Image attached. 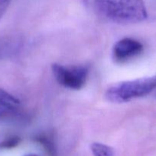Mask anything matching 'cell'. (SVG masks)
<instances>
[{"label": "cell", "mask_w": 156, "mask_h": 156, "mask_svg": "<svg viewBox=\"0 0 156 156\" xmlns=\"http://www.w3.org/2000/svg\"><path fill=\"white\" fill-rule=\"evenodd\" d=\"M38 141L41 144H42V146H44V149H46L47 152L48 153L49 156H56L53 144L48 140L44 138V137H39V138H38Z\"/></svg>", "instance_id": "8"}, {"label": "cell", "mask_w": 156, "mask_h": 156, "mask_svg": "<svg viewBox=\"0 0 156 156\" xmlns=\"http://www.w3.org/2000/svg\"><path fill=\"white\" fill-rule=\"evenodd\" d=\"M96 13L117 24H136L148 18L143 0H90Z\"/></svg>", "instance_id": "1"}, {"label": "cell", "mask_w": 156, "mask_h": 156, "mask_svg": "<svg viewBox=\"0 0 156 156\" xmlns=\"http://www.w3.org/2000/svg\"><path fill=\"white\" fill-rule=\"evenodd\" d=\"M12 0H0V20L9 8Z\"/></svg>", "instance_id": "9"}, {"label": "cell", "mask_w": 156, "mask_h": 156, "mask_svg": "<svg viewBox=\"0 0 156 156\" xmlns=\"http://www.w3.org/2000/svg\"><path fill=\"white\" fill-rule=\"evenodd\" d=\"M21 143V139L18 136H12L3 140L0 143V149H13L19 145Z\"/></svg>", "instance_id": "7"}, {"label": "cell", "mask_w": 156, "mask_h": 156, "mask_svg": "<svg viewBox=\"0 0 156 156\" xmlns=\"http://www.w3.org/2000/svg\"><path fill=\"white\" fill-rule=\"evenodd\" d=\"M156 89V75L124 81L112 85L106 91V98L113 103H125L144 97Z\"/></svg>", "instance_id": "2"}, {"label": "cell", "mask_w": 156, "mask_h": 156, "mask_svg": "<svg viewBox=\"0 0 156 156\" xmlns=\"http://www.w3.org/2000/svg\"><path fill=\"white\" fill-rule=\"evenodd\" d=\"M20 102L16 98L0 88V118L14 112Z\"/></svg>", "instance_id": "5"}, {"label": "cell", "mask_w": 156, "mask_h": 156, "mask_svg": "<svg viewBox=\"0 0 156 156\" xmlns=\"http://www.w3.org/2000/svg\"><path fill=\"white\" fill-rule=\"evenodd\" d=\"M91 152L94 156H114V150L110 146L99 143H94L90 146Z\"/></svg>", "instance_id": "6"}, {"label": "cell", "mask_w": 156, "mask_h": 156, "mask_svg": "<svg viewBox=\"0 0 156 156\" xmlns=\"http://www.w3.org/2000/svg\"><path fill=\"white\" fill-rule=\"evenodd\" d=\"M143 50V44L140 41L130 37L123 38L117 41L113 46V59L116 62H125L139 56Z\"/></svg>", "instance_id": "4"}, {"label": "cell", "mask_w": 156, "mask_h": 156, "mask_svg": "<svg viewBox=\"0 0 156 156\" xmlns=\"http://www.w3.org/2000/svg\"><path fill=\"white\" fill-rule=\"evenodd\" d=\"M23 156H38L36 154H33V153H31V154H26V155H23Z\"/></svg>", "instance_id": "10"}, {"label": "cell", "mask_w": 156, "mask_h": 156, "mask_svg": "<svg viewBox=\"0 0 156 156\" xmlns=\"http://www.w3.org/2000/svg\"><path fill=\"white\" fill-rule=\"evenodd\" d=\"M52 73L59 85L70 90H80L85 86L89 69L84 66H65L54 63Z\"/></svg>", "instance_id": "3"}]
</instances>
